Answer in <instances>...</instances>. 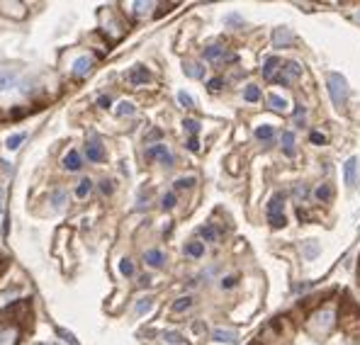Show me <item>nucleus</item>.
<instances>
[{
  "label": "nucleus",
  "instance_id": "f257e3e1",
  "mask_svg": "<svg viewBox=\"0 0 360 345\" xmlns=\"http://www.w3.org/2000/svg\"><path fill=\"white\" fill-rule=\"evenodd\" d=\"M326 83H329V95H331V102L339 109L346 107V100H348V83L341 73H329L326 75Z\"/></svg>",
  "mask_w": 360,
  "mask_h": 345
},
{
  "label": "nucleus",
  "instance_id": "f03ea898",
  "mask_svg": "<svg viewBox=\"0 0 360 345\" xmlns=\"http://www.w3.org/2000/svg\"><path fill=\"white\" fill-rule=\"evenodd\" d=\"M268 221H270V226H273V229H283V226H285L283 195H280V192H275V195H273V200H270V204H268Z\"/></svg>",
  "mask_w": 360,
  "mask_h": 345
},
{
  "label": "nucleus",
  "instance_id": "7ed1b4c3",
  "mask_svg": "<svg viewBox=\"0 0 360 345\" xmlns=\"http://www.w3.org/2000/svg\"><path fill=\"white\" fill-rule=\"evenodd\" d=\"M146 156L149 158H156V161H161L163 165H173V153L168 151V146L166 144H153L149 151H146Z\"/></svg>",
  "mask_w": 360,
  "mask_h": 345
},
{
  "label": "nucleus",
  "instance_id": "20e7f679",
  "mask_svg": "<svg viewBox=\"0 0 360 345\" xmlns=\"http://www.w3.org/2000/svg\"><path fill=\"white\" fill-rule=\"evenodd\" d=\"M343 175H346V187L353 190L358 182V158H348L343 165Z\"/></svg>",
  "mask_w": 360,
  "mask_h": 345
},
{
  "label": "nucleus",
  "instance_id": "39448f33",
  "mask_svg": "<svg viewBox=\"0 0 360 345\" xmlns=\"http://www.w3.org/2000/svg\"><path fill=\"white\" fill-rule=\"evenodd\" d=\"M88 158L93 161V163H100V161H105V148H102V141H100V136H90V141H88Z\"/></svg>",
  "mask_w": 360,
  "mask_h": 345
},
{
  "label": "nucleus",
  "instance_id": "423d86ee",
  "mask_svg": "<svg viewBox=\"0 0 360 345\" xmlns=\"http://www.w3.org/2000/svg\"><path fill=\"white\" fill-rule=\"evenodd\" d=\"M300 73H302L300 63H295V61H287V63H285V68H283V73H280V83H283V85H290V83H295V80L300 78Z\"/></svg>",
  "mask_w": 360,
  "mask_h": 345
},
{
  "label": "nucleus",
  "instance_id": "0eeeda50",
  "mask_svg": "<svg viewBox=\"0 0 360 345\" xmlns=\"http://www.w3.org/2000/svg\"><path fill=\"white\" fill-rule=\"evenodd\" d=\"M17 83V71L15 68H0V92H7Z\"/></svg>",
  "mask_w": 360,
  "mask_h": 345
},
{
  "label": "nucleus",
  "instance_id": "6e6552de",
  "mask_svg": "<svg viewBox=\"0 0 360 345\" xmlns=\"http://www.w3.org/2000/svg\"><path fill=\"white\" fill-rule=\"evenodd\" d=\"M90 71H93V58L90 56H78L73 61V75L76 78H85Z\"/></svg>",
  "mask_w": 360,
  "mask_h": 345
},
{
  "label": "nucleus",
  "instance_id": "1a4fd4ad",
  "mask_svg": "<svg viewBox=\"0 0 360 345\" xmlns=\"http://www.w3.org/2000/svg\"><path fill=\"white\" fill-rule=\"evenodd\" d=\"M149 80H151V73L146 71L144 66H134L132 71H129V83L136 85V88H139V85H146Z\"/></svg>",
  "mask_w": 360,
  "mask_h": 345
},
{
  "label": "nucleus",
  "instance_id": "9d476101",
  "mask_svg": "<svg viewBox=\"0 0 360 345\" xmlns=\"http://www.w3.org/2000/svg\"><path fill=\"white\" fill-rule=\"evenodd\" d=\"M80 165H83V158H80V153H78V151H68V153L63 156V168H66L68 173H76V170H80Z\"/></svg>",
  "mask_w": 360,
  "mask_h": 345
},
{
  "label": "nucleus",
  "instance_id": "9b49d317",
  "mask_svg": "<svg viewBox=\"0 0 360 345\" xmlns=\"http://www.w3.org/2000/svg\"><path fill=\"white\" fill-rule=\"evenodd\" d=\"M144 260H146V263H149L151 268H161V265H163V260H166V255L161 253L158 248H151V251H146Z\"/></svg>",
  "mask_w": 360,
  "mask_h": 345
},
{
  "label": "nucleus",
  "instance_id": "f8f14e48",
  "mask_svg": "<svg viewBox=\"0 0 360 345\" xmlns=\"http://www.w3.org/2000/svg\"><path fill=\"white\" fill-rule=\"evenodd\" d=\"M212 338H214L217 343H236V333H234V331H227V328H217V331L212 333Z\"/></svg>",
  "mask_w": 360,
  "mask_h": 345
},
{
  "label": "nucleus",
  "instance_id": "ddd939ff",
  "mask_svg": "<svg viewBox=\"0 0 360 345\" xmlns=\"http://www.w3.org/2000/svg\"><path fill=\"white\" fill-rule=\"evenodd\" d=\"M278 66H280V58L278 56H268L266 58V63H263V78H273L275 75V71H278Z\"/></svg>",
  "mask_w": 360,
  "mask_h": 345
},
{
  "label": "nucleus",
  "instance_id": "4468645a",
  "mask_svg": "<svg viewBox=\"0 0 360 345\" xmlns=\"http://www.w3.org/2000/svg\"><path fill=\"white\" fill-rule=\"evenodd\" d=\"M185 255H188V258H202V255H205V243H200V241L185 243Z\"/></svg>",
  "mask_w": 360,
  "mask_h": 345
},
{
  "label": "nucleus",
  "instance_id": "2eb2a0df",
  "mask_svg": "<svg viewBox=\"0 0 360 345\" xmlns=\"http://www.w3.org/2000/svg\"><path fill=\"white\" fill-rule=\"evenodd\" d=\"M90 190H93V180H90V178H83L76 187V197L78 200H85V197L90 195Z\"/></svg>",
  "mask_w": 360,
  "mask_h": 345
},
{
  "label": "nucleus",
  "instance_id": "dca6fc26",
  "mask_svg": "<svg viewBox=\"0 0 360 345\" xmlns=\"http://www.w3.org/2000/svg\"><path fill=\"white\" fill-rule=\"evenodd\" d=\"M280 144H283L287 156H295V134L292 131H285L283 136H280Z\"/></svg>",
  "mask_w": 360,
  "mask_h": 345
},
{
  "label": "nucleus",
  "instance_id": "f3484780",
  "mask_svg": "<svg viewBox=\"0 0 360 345\" xmlns=\"http://www.w3.org/2000/svg\"><path fill=\"white\" fill-rule=\"evenodd\" d=\"M268 105H270V109H275V112H287V100L285 97H280V95H270L268 97Z\"/></svg>",
  "mask_w": 360,
  "mask_h": 345
},
{
  "label": "nucleus",
  "instance_id": "a211bd4d",
  "mask_svg": "<svg viewBox=\"0 0 360 345\" xmlns=\"http://www.w3.org/2000/svg\"><path fill=\"white\" fill-rule=\"evenodd\" d=\"M151 309H153V299H151V297H144V299H139V302H136V307H134L136 316H144V314H149Z\"/></svg>",
  "mask_w": 360,
  "mask_h": 345
},
{
  "label": "nucleus",
  "instance_id": "6ab92c4d",
  "mask_svg": "<svg viewBox=\"0 0 360 345\" xmlns=\"http://www.w3.org/2000/svg\"><path fill=\"white\" fill-rule=\"evenodd\" d=\"M224 56H227V51H224L222 46H207V49H205V58H207V61H222Z\"/></svg>",
  "mask_w": 360,
  "mask_h": 345
},
{
  "label": "nucleus",
  "instance_id": "aec40b11",
  "mask_svg": "<svg viewBox=\"0 0 360 345\" xmlns=\"http://www.w3.org/2000/svg\"><path fill=\"white\" fill-rule=\"evenodd\" d=\"M314 197H317L319 202H331V197H334L331 185H319V187H317V192H314Z\"/></svg>",
  "mask_w": 360,
  "mask_h": 345
},
{
  "label": "nucleus",
  "instance_id": "412c9836",
  "mask_svg": "<svg viewBox=\"0 0 360 345\" xmlns=\"http://www.w3.org/2000/svg\"><path fill=\"white\" fill-rule=\"evenodd\" d=\"M24 139H27V134H24V131H19V134H12V136H7L5 146H7L10 151H15V148H19V146L24 144Z\"/></svg>",
  "mask_w": 360,
  "mask_h": 345
},
{
  "label": "nucleus",
  "instance_id": "4be33fe9",
  "mask_svg": "<svg viewBox=\"0 0 360 345\" xmlns=\"http://www.w3.org/2000/svg\"><path fill=\"white\" fill-rule=\"evenodd\" d=\"M200 236L205 238V241H209V243H214V241L219 238V231H217L212 224H207V226H202V229H200Z\"/></svg>",
  "mask_w": 360,
  "mask_h": 345
},
{
  "label": "nucleus",
  "instance_id": "5701e85b",
  "mask_svg": "<svg viewBox=\"0 0 360 345\" xmlns=\"http://www.w3.org/2000/svg\"><path fill=\"white\" fill-rule=\"evenodd\" d=\"M114 112H117V117H132L134 112H136V107H134L132 102H127V100H124V102H119V105H117V109H114Z\"/></svg>",
  "mask_w": 360,
  "mask_h": 345
},
{
  "label": "nucleus",
  "instance_id": "b1692460",
  "mask_svg": "<svg viewBox=\"0 0 360 345\" xmlns=\"http://www.w3.org/2000/svg\"><path fill=\"white\" fill-rule=\"evenodd\" d=\"M244 100H246V102H258V100H261V90H258V85H246V90H244Z\"/></svg>",
  "mask_w": 360,
  "mask_h": 345
},
{
  "label": "nucleus",
  "instance_id": "393cba45",
  "mask_svg": "<svg viewBox=\"0 0 360 345\" xmlns=\"http://www.w3.org/2000/svg\"><path fill=\"white\" fill-rule=\"evenodd\" d=\"M256 139H261V141H270V139H273V127H270V124H261V127H256Z\"/></svg>",
  "mask_w": 360,
  "mask_h": 345
},
{
  "label": "nucleus",
  "instance_id": "a878e982",
  "mask_svg": "<svg viewBox=\"0 0 360 345\" xmlns=\"http://www.w3.org/2000/svg\"><path fill=\"white\" fill-rule=\"evenodd\" d=\"M192 307V297H180L175 304H173V311L175 314H183V311H188Z\"/></svg>",
  "mask_w": 360,
  "mask_h": 345
},
{
  "label": "nucleus",
  "instance_id": "bb28decb",
  "mask_svg": "<svg viewBox=\"0 0 360 345\" xmlns=\"http://www.w3.org/2000/svg\"><path fill=\"white\" fill-rule=\"evenodd\" d=\"M185 73H188L190 78H202V75H205V68H202L200 63H185Z\"/></svg>",
  "mask_w": 360,
  "mask_h": 345
},
{
  "label": "nucleus",
  "instance_id": "cd10ccee",
  "mask_svg": "<svg viewBox=\"0 0 360 345\" xmlns=\"http://www.w3.org/2000/svg\"><path fill=\"white\" fill-rule=\"evenodd\" d=\"M66 197H68V195H66V190H61V187H58V190H54V192H51V204H54V207H63V204H66Z\"/></svg>",
  "mask_w": 360,
  "mask_h": 345
},
{
  "label": "nucleus",
  "instance_id": "c85d7f7f",
  "mask_svg": "<svg viewBox=\"0 0 360 345\" xmlns=\"http://www.w3.org/2000/svg\"><path fill=\"white\" fill-rule=\"evenodd\" d=\"M292 41V32L290 29H278L275 32V44L280 46V44H290Z\"/></svg>",
  "mask_w": 360,
  "mask_h": 345
},
{
  "label": "nucleus",
  "instance_id": "c756f323",
  "mask_svg": "<svg viewBox=\"0 0 360 345\" xmlns=\"http://www.w3.org/2000/svg\"><path fill=\"white\" fill-rule=\"evenodd\" d=\"M56 336H58V338H63V341H66L68 345H80V343L76 341V336H73V333H68L66 328H56Z\"/></svg>",
  "mask_w": 360,
  "mask_h": 345
},
{
  "label": "nucleus",
  "instance_id": "7c9ffc66",
  "mask_svg": "<svg viewBox=\"0 0 360 345\" xmlns=\"http://www.w3.org/2000/svg\"><path fill=\"white\" fill-rule=\"evenodd\" d=\"M304 255H307V258H317V255H319V243H317V241H307Z\"/></svg>",
  "mask_w": 360,
  "mask_h": 345
},
{
  "label": "nucleus",
  "instance_id": "2f4dec72",
  "mask_svg": "<svg viewBox=\"0 0 360 345\" xmlns=\"http://www.w3.org/2000/svg\"><path fill=\"white\" fill-rule=\"evenodd\" d=\"M178 102H180V105H183L185 109L195 107V100H192V97H190V95H188L185 90H180V92H178Z\"/></svg>",
  "mask_w": 360,
  "mask_h": 345
},
{
  "label": "nucleus",
  "instance_id": "473e14b6",
  "mask_svg": "<svg viewBox=\"0 0 360 345\" xmlns=\"http://www.w3.org/2000/svg\"><path fill=\"white\" fill-rule=\"evenodd\" d=\"M15 331H5V333H0V345H15Z\"/></svg>",
  "mask_w": 360,
  "mask_h": 345
},
{
  "label": "nucleus",
  "instance_id": "72a5a7b5",
  "mask_svg": "<svg viewBox=\"0 0 360 345\" xmlns=\"http://www.w3.org/2000/svg\"><path fill=\"white\" fill-rule=\"evenodd\" d=\"M163 341H166V343H171V345H180V343H183V336H180V333H171V331H168V333H163Z\"/></svg>",
  "mask_w": 360,
  "mask_h": 345
},
{
  "label": "nucleus",
  "instance_id": "f704fd0d",
  "mask_svg": "<svg viewBox=\"0 0 360 345\" xmlns=\"http://www.w3.org/2000/svg\"><path fill=\"white\" fill-rule=\"evenodd\" d=\"M119 273H122V275H127V277H129V275H134V265H132V260H127V258H124V260L119 263Z\"/></svg>",
  "mask_w": 360,
  "mask_h": 345
},
{
  "label": "nucleus",
  "instance_id": "c9c22d12",
  "mask_svg": "<svg viewBox=\"0 0 360 345\" xmlns=\"http://www.w3.org/2000/svg\"><path fill=\"white\" fill-rule=\"evenodd\" d=\"M183 127L188 129L190 134H197V131H200V122H197V119H185V122H183Z\"/></svg>",
  "mask_w": 360,
  "mask_h": 345
},
{
  "label": "nucleus",
  "instance_id": "e433bc0d",
  "mask_svg": "<svg viewBox=\"0 0 360 345\" xmlns=\"http://www.w3.org/2000/svg\"><path fill=\"white\" fill-rule=\"evenodd\" d=\"M190 185H195V178H180V180H175V190H185Z\"/></svg>",
  "mask_w": 360,
  "mask_h": 345
},
{
  "label": "nucleus",
  "instance_id": "4c0bfd02",
  "mask_svg": "<svg viewBox=\"0 0 360 345\" xmlns=\"http://www.w3.org/2000/svg\"><path fill=\"white\" fill-rule=\"evenodd\" d=\"M173 207H175V192H168L163 197V209H173Z\"/></svg>",
  "mask_w": 360,
  "mask_h": 345
},
{
  "label": "nucleus",
  "instance_id": "58836bf2",
  "mask_svg": "<svg viewBox=\"0 0 360 345\" xmlns=\"http://www.w3.org/2000/svg\"><path fill=\"white\" fill-rule=\"evenodd\" d=\"M100 190H102L105 195H112V182H110V180H102V182H100Z\"/></svg>",
  "mask_w": 360,
  "mask_h": 345
},
{
  "label": "nucleus",
  "instance_id": "ea45409f",
  "mask_svg": "<svg viewBox=\"0 0 360 345\" xmlns=\"http://www.w3.org/2000/svg\"><path fill=\"white\" fill-rule=\"evenodd\" d=\"M224 85V80L222 78H214V80H209V90H219Z\"/></svg>",
  "mask_w": 360,
  "mask_h": 345
},
{
  "label": "nucleus",
  "instance_id": "a19ab883",
  "mask_svg": "<svg viewBox=\"0 0 360 345\" xmlns=\"http://www.w3.org/2000/svg\"><path fill=\"white\" fill-rule=\"evenodd\" d=\"M234 285H236V277H224V280H222V287H224V290H231Z\"/></svg>",
  "mask_w": 360,
  "mask_h": 345
},
{
  "label": "nucleus",
  "instance_id": "79ce46f5",
  "mask_svg": "<svg viewBox=\"0 0 360 345\" xmlns=\"http://www.w3.org/2000/svg\"><path fill=\"white\" fill-rule=\"evenodd\" d=\"M312 141H314V144H324V141H326V136H324V134H319V131H312Z\"/></svg>",
  "mask_w": 360,
  "mask_h": 345
},
{
  "label": "nucleus",
  "instance_id": "37998d69",
  "mask_svg": "<svg viewBox=\"0 0 360 345\" xmlns=\"http://www.w3.org/2000/svg\"><path fill=\"white\" fill-rule=\"evenodd\" d=\"M97 105H100V107H110V97H107V95H100V97H97Z\"/></svg>",
  "mask_w": 360,
  "mask_h": 345
},
{
  "label": "nucleus",
  "instance_id": "c03bdc74",
  "mask_svg": "<svg viewBox=\"0 0 360 345\" xmlns=\"http://www.w3.org/2000/svg\"><path fill=\"white\" fill-rule=\"evenodd\" d=\"M295 195H297V197H307V187H304V185H297V187H295Z\"/></svg>",
  "mask_w": 360,
  "mask_h": 345
},
{
  "label": "nucleus",
  "instance_id": "a18cd8bd",
  "mask_svg": "<svg viewBox=\"0 0 360 345\" xmlns=\"http://www.w3.org/2000/svg\"><path fill=\"white\" fill-rule=\"evenodd\" d=\"M188 148H190V151H200V144H197V139H195V136L188 141Z\"/></svg>",
  "mask_w": 360,
  "mask_h": 345
},
{
  "label": "nucleus",
  "instance_id": "49530a36",
  "mask_svg": "<svg viewBox=\"0 0 360 345\" xmlns=\"http://www.w3.org/2000/svg\"><path fill=\"white\" fill-rule=\"evenodd\" d=\"M295 119H297V124H302V122H304V109H302V107L297 109V114H295Z\"/></svg>",
  "mask_w": 360,
  "mask_h": 345
},
{
  "label": "nucleus",
  "instance_id": "de8ad7c7",
  "mask_svg": "<svg viewBox=\"0 0 360 345\" xmlns=\"http://www.w3.org/2000/svg\"><path fill=\"white\" fill-rule=\"evenodd\" d=\"M139 285H141V287H149V285H151V277H146V275H144V277L139 280Z\"/></svg>",
  "mask_w": 360,
  "mask_h": 345
},
{
  "label": "nucleus",
  "instance_id": "09e8293b",
  "mask_svg": "<svg viewBox=\"0 0 360 345\" xmlns=\"http://www.w3.org/2000/svg\"><path fill=\"white\" fill-rule=\"evenodd\" d=\"M2 202H5V187L0 185V209H2Z\"/></svg>",
  "mask_w": 360,
  "mask_h": 345
},
{
  "label": "nucleus",
  "instance_id": "8fccbe9b",
  "mask_svg": "<svg viewBox=\"0 0 360 345\" xmlns=\"http://www.w3.org/2000/svg\"><path fill=\"white\" fill-rule=\"evenodd\" d=\"M158 136H161V131H158V129H153L151 134H149V139H158Z\"/></svg>",
  "mask_w": 360,
  "mask_h": 345
},
{
  "label": "nucleus",
  "instance_id": "3c124183",
  "mask_svg": "<svg viewBox=\"0 0 360 345\" xmlns=\"http://www.w3.org/2000/svg\"><path fill=\"white\" fill-rule=\"evenodd\" d=\"M358 280H360V265H358Z\"/></svg>",
  "mask_w": 360,
  "mask_h": 345
},
{
  "label": "nucleus",
  "instance_id": "603ef678",
  "mask_svg": "<svg viewBox=\"0 0 360 345\" xmlns=\"http://www.w3.org/2000/svg\"><path fill=\"white\" fill-rule=\"evenodd\" d=\"M41 345H44V343H41Z\"/></svg>",
  "mask_w": 360,
  "mask_h": 345
}]
</instances>
